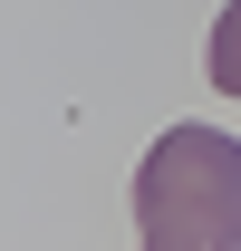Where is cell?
I'll use <instances>...</instances> for the list:
<instances>
[{
    "mask_svg": "<svg viewBox=\"0 0 241 251\" xmlns=\"http://www.w3.org/2000/svg\"><path fill=\"white\" fill-rule=\"evenodd\" d=\"M135 251H241V135L164 126L135 164Z\"/></svg>",
    "mask_w": 241,
    "mask_h": 251,
    "instance_id": "6da1fadb",
    "label": "cell"
},
{
    "mask_svg": "<svg viewBox=\"0 0 241 251\" xmlns=\"http://www.w3.org/2000/svg\"><path fill=\"white\" fill-rule=\"evenodd\" d=\"M212 87H222V97H241V0H232V10H222V20H212Z\"/></svg>",
    "mask_w": 241,
    "mask_h": 251,
    "instance_id": "7a4b0ae2",
    "label": "cell"
}]
</instances>
